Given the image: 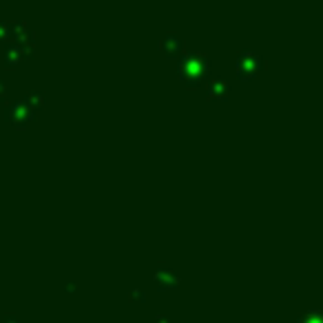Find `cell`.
I'll return each instance as SVG.
<instances>
[{
	"mask_svg": "<svg viewBox=\"0 0 323 323\" xmlns=\"http://www.w3.org/2000/svg\"><path fill=\"white\" fill-rule=\"evenodd\" d=\"M160 46L164 53H168V56H177L182 51V38L177 36V33H166V36L160 40Z\"/></svg>",
	"mask_w": 323,
	"mask_h": 323,
	"instance_id": "277c9868",
	"label": "cell"
},
{
	"mask_svg": "<svg viewBox=\"0 0 323 323\" xmlns=\"http://www.w3.org/2000/svg\"><path fill=\"white\" fill-rule=\"evenodd\" d=\"M9 120L14 122L16 126H24L29 120L33 117V106L29 104L27 100H23V102H14V104L9 106Z\"/></svg>",
	"mask_w": 323,
	"mask_h": 323,
	"instance_id": "3957f363",
	"label": "cell"
},
{
	"mask_svg": "<svg viewBox=\"0 0 323 323\" xmlns=\"http://www.w3.org/2000/svg\"><path fill=\"white\" fill-rule=\"evenodd\" d=\"M155 279L160 281V286H164V288H173L177 283V275L166 266H162V270H157Z\"/></svg>",
	"mask_w": 323,
	"mask_h": 323,
	"instance_id": "8992f818",
	"label": "cell"
},
{
	"mask_svg": "<svg viewBox=\"0 0 323 323\" xmlns=\"http://www.w3.org/2000/svg\"><path fill=\"white\" fill-rule=\"evenodd\" d=\"M208 95L210 97H226L228 95V82L224 78H215L208 82Z\"/></svg>",
	"mask_w": 323,
	"mask_h": 323,
	"instance_id": "5b68a950",
	"label": "cell"
},
{
	"mask_svg": "<svg viewBox=\"0 0 323 323\" xmlns=\"http://www.w3.org/2000/svg\"><path fill=\"white\" fill-rule=\"evenodd\" d=\"M261 65H263V60L257 51H241L239 56H237V73H239L241 78L254 75L259 69H261Z\"/></svg>",
	"mask_w": 323,
	"mask_h": 323,
	"instance_id": "7a4b0ae2",
	"label": "cell"
},
{
	"mask_svg": "<svg viewBox=\"0 0 323 323\" xmlns=\"http://www.w3.org/2000/svg\"><path fill=\"white\" fill-rule=\"evenodd\" d=\"M24 51H29V49H24L23 42L7 46V62H9V65H16V62H20V58H23Z\"/></svg>",
	"mask_w": 323,
	"mask_h": 323,
	"instance_id": "52a82bcc",
	"label": "cell"
},
{
	"mask_svg": "<svg viewBox=\"0 0 323 323\" xmlns=\"http://www.w3.org/2000/svg\"><path fill=\"white\" fill-rule=\"evenodd\" d=\"M157 323H168V321H166V317H160V321Z\"/></svg>",
	"mask_w": 323,
	"mask_h": 323,
	"instance_id": "ba28073f",
	"label": "cell"
},
{
	"mask_svg": "<svg viewBox=\"0 0 323 323\" xmlns=\"http://www.w3.org/2000/svg\"><path fill=\"white\" fill-rule=\"evenodd\" d=\"M208 71V58L204 53H186L180 60L177 73L186 84H197Z\"/></svg>",
	"mask_w": 323,
	"mask_h": 323,
	"instance_id": "6da1fadb",
	"label": "cell"
}]
</instances>
